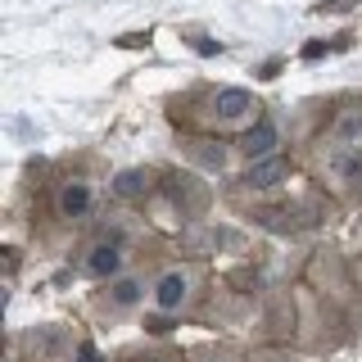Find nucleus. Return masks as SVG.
<instances>
[{
	"mask_svg": "<svg viewBox=\"0 0 362 362\" xmlns=\"http://www.w3.org/2000/svg\"><path fill=\"white\" fill-rule=\"evenodd\" d=\"M294 299V349L299 354H335L358 335L362 322V286L339 249L317 245L290 286Z\"/></svg>",
	"mask_w": 362,
	"mask_h": 362,
	"instance_id": "f257e3e1",
	"label": "nucleus"
},
{
	"mask_svg": "<svg viewBox=\"0 0 362 362\" xmlns=\"http://www.w3.org/2000/svg\"><path fill=\"white\" fill-rule=\"evenodd\" d=\"M154 249H158V226L150 218H136V209L113 204L109 213H100V222L86 231V240L77 245L73 276H82L86 286H105L122 272L163 263Z\"/></svg>",
	"mask_w": 362,
	"mask_h": 362,
	"instance_id": "f03ea898",
	"label": "nucleus"
},
{
	"mask_svg": "<svg viewBox=\"0 0 362 362\" xmlns=\"http://www.w3.org/2000/svg\"><path fill=\"white\" fill-rule=\"evenodd\" d=\"M263 118H267L263 100L249 86H231V82H195L190 90L168 100V122L173 127L199 132V136H222V141L245 136Z\"/></svg>",
	"mask_w": 362,
	"mask_h": 362,
	"instance_id": "7ed1b4c3",
	"label": "nucleus"
},
{
	"mask_svg": "<svg viewBox=\"0 0 362 362\" xmlns=\"http://www.w3.org/2000/svg\"><path fill=\"white\" fill-rule=\"evenodd\" d=\"M209 294H213V267L204 258H168L154 272V294H150V313L141 317V331L168 339L177 322L204 317Z\"/></svg>",
	"mask_w": 362,
	"mask_h": 362,
	"instance_id": "20e7f679",
	"label": "nucleus"
},
{
	"mask_svg": "<svg viewBox=\"0 0 362 362\" xmlns=\"http://www.w3.org/2000/svg\"><path fill=\"white\" fill-rule=\"evenodd\" d=\"M41 199H45V218L37 226L41 240L82 235V231H90V226L100 222V173L59 163L41 181Z\"/></svg>",
	"mask_w": 362,
	"mask_h": 362,
	"instance_id": "39448f33",
	"label": "nucleus"
},
{
	"mask_svg": "<svg viewBox=\"0 0 362 362\" xmlns=\"http://www.w3.org/2000/svg\"><path fill=\"white\" fill-rule=\"evenodd\" d=\"M209 209H213V186L204 181V173H195V168H163L154 199L145 204V218L154 226H173L181 235L186 226L209 218Z\"/></svg>",
	"mask_w": 362,
	"mask_h": 362,
	"instance_id": "423d86ee",
	"label": "nucleus"
},
{
	"mask_svg": "<svg viewBox=\"0 0 362 362\" xmlns=\"http://www.w3.org/2000/svg\"><path fill=\"white\" fill-rule=\"evenodd\" d=\"M163 263H145L136 272H122V276L105 281V286H90L86 290V317L95 326H122V322L145 317L150 313V294H154V272Z\"/></svg>",
	"mask_w": 362,
	"mask_h": 362,
	"instance_id": "0eeeda50",
	"label": "nucleus"
},
{
	"mask_svg": "<svg viewBox=\"0 0 362 362\" xmlns=\"http://www.w3.org/2000/svg\"><path fill=\"white\" fill-rule=\"evenodd\" d=\"M299 158H303V177L313 186H322L335 204H362V154L358 150L313 141L299 150Z\"/></svg>",
	"mask_w": 362,
	"mask_h": 362,
	"instance_id": "6e6552de",
	"label": "nucleus"
},
{
	"mask_svg": "<svg viewBox=\"0 0 362 362\" xmlns=\"http://www.w3.org/2000/svg\"><path fill=\"white\" fill-rule=\"evenodd\" d=\"M86 335L68 322H32L14 335V362H77Z\"/></svg>",
	"mask_w": 362,
	"mask_h": 362,
	"instance_id": "1a4fd4ad",
	"label": "nucleus"
},
{
	"mask_svg": "<svg viewBox=\"0 0 362 362\" xmlns=\"http://www.w3.org/2000/svg\"><path fill=\"white\" fill-rule=\"evenodd\" d=\"M299 177H303V158H299V150H281V154H272V158L245 163L240 173H235L231 195H235V199H267V195H281V190H290Z\"/></svg>",
	"mask_w": 362,
	"mask_h": 362,
	"instance_id": "9d476101",
	"label": "nucleus"
},
{
	"mask_svg": "<svg viewBox=\"0 0 362 362\" xmlns=\"http://www.w3.org/2000/svg\"><path fill=\"white\" fill-rule=\"evenodd\" d=\"M245 231H235L231 222H218V218H204L195 226H186V231L177 235V249L186 258H218V254H245Z\"/></svg>",
	"mask_w": 362,
	"mask_h": 362,
	"instance_id": "9b49d317",
	"label": "nucleus"
},
{
	"mask_svg": "<svg viewBox=\"0 0 362 362\" xmlns=\"http://www.w3.org/2000/svg\"><path fill=\"white\" fill-rule=\"evenodd\" d=\"M177 150L186 154V163L195 168V173H204V177H226V173H231V163H240V158H235V141H222V136L181 132Z\"/></svg>",
	"mask_w": 362,
	"mask_h": 362,
	"instance_id": "f8f14e48",
	"label": "nucleus"
},
{
	"mask_svg": "<svg viewBox=\"0 0 362 362\" xmlns=\"http://www.w3.org/2000/svg\"><path fill=\"white\" fill-rule=\"evenodd\" d=\"M317 141L362 154V95H339L335 109L322 113V132H317Z\"/></svg>",
	"mask_w": 362,
	"mask_h": 362,
	"instance_id": "ddd939ff",
	"label": "nucleus"
},
{
	"mask_svg": "<svg viewBox=\"0 0 362 362\" xmlns=\"http://www.w3.org/2000/svg\"><path fill=\"white\" fill-rule=\"evenodd\" d=\"M158 177H163V168H118L109 177V199L122 209H145L158 190Z\"/></svg>",
	"mask_w": 362,
	"mask_h": 362,
	"instance_id": "4468645a",
	"label": "nucleus"
},
{
	"mask_svg": "<svg viewBox=\"0 0 362 362\" xmlns=\"http://www.w3.org/2000/svg\"><path fill=\"white\" fill-rule=\"evenodd\" d=\"M281 150H286V132H281V122L272 118V113L258 122V127H249L245 136H235V158H240V168L258 163V158H272Z\"/></svg>",
	"mask_w": 362,
	"mask_h": 362,
	"instance_id": "2eb2a0df",
	"label": "nucleus"
},
{
	"mask_svg": "<svg viewBox=\"0 0 362 362\" xmlns=\"http://www.w3.org/2000/svg\"><path fill=\"white\" fill-rule=\"evenodd\" d=\"M109 362H190V354L177 344V339H158V335H145L136 344H122L113 349Z\"/></svg>",
	"mask_w": 362,
	"mask_h": 362,
	"instance_id": "dca6fc26",
	"label": "nucleus"
},
{
	"mask_svg": "<svg viewBox=\"0 0 362 362\" xmlns=\"http://www.w3.org/2000/svg\"><path fill=\"white\" fill-rule=\"evenodd\" d=\"M190 362H249V349L235 339H204V344L186 349Z\"/></svg>",
	"mask_w": 362,
	"mask_h": 362,
	"instance_id": "f3484780",
	"label": "nucleus"
},
{
	"mask_svg": "<svg viewBox=\"0 0 362 362\" xmlns=\"http://www.w3.org/2000/svg\"><path fill=\"white\" fill-rule=\"evenodd\" d=\"M249 362H308V354H299L294 344H254Z\"/></svg>",
	"mask_w": 362,
	"mask_h": 362,
	"instance_id": "a211bd4d",
	"label": "nucleus"
},
{
	"mask_svg": "<svg viewBox=\"0 0 362 362\" xmlns=\"http://www.w3.org/2000/svg\"><path fill=\"white\" fill-rule=\"evenodd\" d=\"M354 276H358V286H362V249L354 254Z\"/></svg>",
	"mask_w": 362,
	"mask_h": 362,
	"instance_id": "6ab92c4d",
	"label": "nucleus"
}]
</instances>
